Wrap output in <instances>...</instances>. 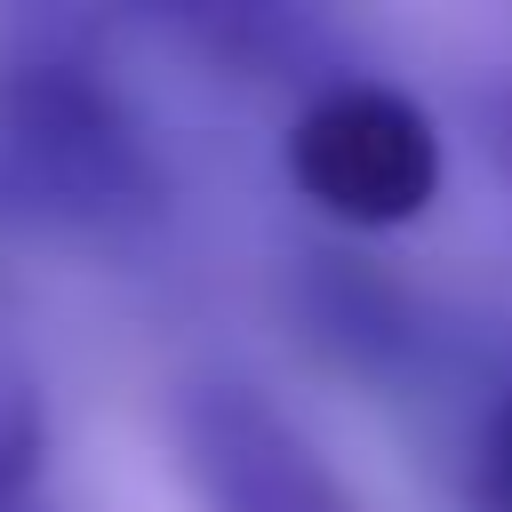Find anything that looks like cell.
<instances>
[{
    "label": "cell",
    "mask_w": 512,
    "mask_h": 512,
    "mask_svg": "<svg viewBox=\"0 0 512 512\" xmlns=\"http://www.w3.org/2000/svg\"><path fill=\"white\" fill-rule=\"evenodd\" d=\"M160 200V160L88 56L56 40L0 56V216L72 240H136Z\"/></svg>",
    "instance_id": "obj_1"
},
{
    "label": "cell",
    "mask_w": 512,
    "mask_h": 512,
    "mask_svg": "<svg viewBox=\"0 0 512 512\" xmlns=\"http://www.w3.org/2000/svg\"><path fill=\"white\" fill-rule=\"evenodd\" d=\"M288 176L320 216L352 232H400L440 200V128L408 88L344 72L304 96L288 128Z\"/></svg>",
    "instance_id": "obj_2"
},
{
    "label": "cell",
    "mask_w": 512,
    "mask_h": 512,
    "mask_svg": "<svg viewBox=\"0 0 512 512\" xmlns=\"http://www.w3.org/2000/svg\"><path fill=\"white\" fill-rule=\"evenodd\" d=\"M176 440L208 512H368L304 424L240 376H200L176 400Z\"/></svg>",
    "instance_id": "obj_3"
},
{
    "label": "cell",
    "mask_w": 512,
    "mask_h": 512,
    "mask_svg": "<svg viewBox=\"0 0 512 512\" xmlns=\"http://www.w3.org/2000/svg\"><path fill=\"white\" fill-rule=\"evenodd\" d=\"M0 512H40V392L0 344Z\"/></svg>",
    "instance_id": "obj_4"
},
{
    "label": "cell",
    "mask_w": 512,
    "mask_h": 512,
    "mask_svg": "<svg viewBox=\"0 0 512 512\" xmlns=\"http://www.w3.org/2000/svg\"><path fill=\"white\" fill-rule=\"evenodd\" d=\"M472 504H480V512H512V392H504V408H496L488 432H480V456H472Z\"/></svg>",
    "instance_id": "obj_5"
}]
</instances>
